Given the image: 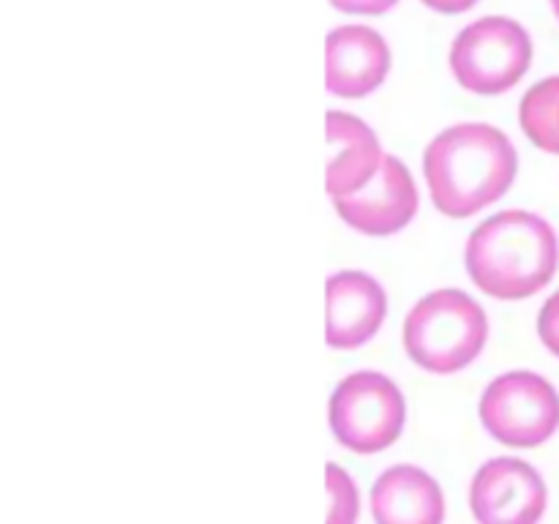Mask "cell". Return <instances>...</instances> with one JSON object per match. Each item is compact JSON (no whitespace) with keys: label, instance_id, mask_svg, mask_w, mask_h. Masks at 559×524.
Returning a JSON list of instances; mask_svg holds the SVG:
<instances>
[{"label":"cell","instance_id":"obj_1","mask_svg":"<svg viewBox=\"0 0 559 524\" xmlns=\"http://www.w3.org/2000/svg\"><path fill=\"white\" fill-rule=\"evenodd\" d=\"M516 164V147L500 129L459 123L426 147L424 172L437 211L467 218L511 189Z\"/></svg>","mask_w":559,"mask_h":524},{"label":"cell","instance_id":"obj_2","mask_svg":"<svg viewBox=\"0 0 559 524\" xmlns=\"http://www.w3.org/2000/svg\"><path fill=\"white\" fill-rule=\"evenodd\" d=\"M464 262L469 278L486 295L522 300L551 282L559 243L546 218L527 211H502L469 235Z\"/></svg>","mask_w":559,"mask_h":524},{"label":"cell","instance_id":"obj_3","mask_svg":"<svg viewBox=\"0 0 559 524\" xmlns=\"http://www.w3.org/2000/svg\"><path fill=\"white\" fill-rule=\"evenodd\" d=\"M489 336L484 309L462 289H437L415 303L404 322L407 355L431 374H453L473 364Z\"/></svg>","mask_w":559,"mask_h":524},{"label":"cell","instance_id":"obj_4","mask_svg":"<svg viewBox=\"0 0 559 524\" xmlns=\"http://www.w3.org/2000/svg\"><path fill=\"white\" fill-rule=\"evenodd\" d=\"M533 60L530 33L508 16H484L456 36L451 71L469 93H506L527 74Z\"/></svg>","mask_w":559,"mask_h":524},{"label":"cell","instance_id":"obj_5","mask_svg":"<svg viewBox=\"0 0 559 524\" xmlns=\"http://www.w3.org/2000/svg\"><path fill=\"white\" fill-rule=\"evenodd\" d=\"M404 415L402 391L380 371L344 377L331 398L333 437L355 453H377L393 445L404 429Z\"/></svg>","mask_w":559,"mask_h":524},{"label":"cell","instance_id":"obj_6","mask_svg":"<svg viewBox=\"0 0 559 524\" xmlns=\"http://www.w3.org/2000/svg\"><path fill=\"white\" fill-rule=\"evenodd\" d=\"M480 424L513 448H535L559 429V393L535 371H508L486 388Z\"/></svg>","mask_w":559,"mask_h":524},{"label":"cell","instance_id":"obj_7","mask_svg":"<svg viewBox=\"0 0 559 524\" xmlns=\"http://www.w3.org/2000/svg\"><path fill=\"white\" fill-rule=\"evenodd\" d=\"M549 491L533 464L522 458H491L475 473L469 508L478 524H538Z\"/></svg>","mask_w":559,"mask_h":524},{"label":"cell","instance_id":"obj_8","mask_svg":"<svg viewBox=\"0 0 559 524\" xmlns=\"http://www.w3.org/2000/svg\"><path fill=\"white\" fill-rule=\"evenodd\" d=\"M333 205L353 229L385 238L413 222L418 213V189L409 169L399 158L385 156L380 172L371 178L369 186L342 200H333Z\"/></svg>","mask_w":559,"mask_h":524},{"label":"cell","instance_id":"obj_9","mask_svg":"<svg viewBox=\"0 0 559 524\" xmlns=\"http://www.w3.org/2000/svg\"><path fill=\"white\" fill-rule=\"evenodd\" d=\"M388 298L377 278L342 271L325 284V342L333 349H358L380 331Z\"/></svg>","mask_w":559,"mask_h":524},{"label":"cell","instance_id":"obj_10","mask_svg":"<svg viewBox=\"0 0 559 524\" xmlns=\"http://www.w3.org/2000/svg\"><path fill=\"white\" fill-rule=\"evenodd\" d=\"M391 69L385 38L366 25H344L325 38V85L333 96L360 98L374 93Z\"/></svg>","mask_w":559,"mask_h":524},{"label":"cell","instance_id":"obj_11","mask_svg":"<svg viewBox=\"0 0 559 524\" xmlns=\"http://www.w3.org/2000/svg\"><path fill=\"white\" fill-rule=\"evenodd\" d=\"M325 140V189L333 200H342V196H349L369 186L385 162V153H382L374 131L355 115L328 112Z\"/></svg>","mask_w":559,"mask_h":524},{"label":"cell","instance_id":"obj_12","mask_svg":"<svg viewBox=\"0 0 559 524\" xmlns=\"http://www.w3.org/2000/svg\"><path fill=\"white\" fill-rule=\"evenodd\" d=\"M374 524H442L445 497L426 469L399 464L385 469L371 489Z\"/></svg>","mask_w":559,"mask_h":524},{"label":"cell","instance_id":"obj_13","mask_svg":"<svg viewBox=\"0 0 559 524\" xmlns=\"http://www.w3.org/2000/svg\"><path fill=\"white\" fill-rule=\"evenodd\" d=\"M519 123L540 151L559 156V76L530 87L519 107Z\"/></svg>","mask_w":559,"mask_h":524},{"label":"cell","instance_id":"obj_14","mask_svg":"<svg viewBox=\"0 0 559 524\" xmlns=\"http://www.w3.org/2000/svg\"><path fill=\"white\" fill-rule=\"evenodd\" d=\"M325 489H328V519L325 524H358V486L353 475L344 473L336 464L325 467Z\"/></svg>","mask_w":559,"mask_h":524},{"label":"cell","instance_id":"obj_15","mask_svg":"<svg viewBox=\"0 0 559 524\" xmlns=\"http://www.w3.org/2000/svg\"><path fill=\"white\" fill-rule=\"evenodd\" d=\"M538 336L549 353L559 358V289L544 303L538 314Z\"/></svg>","mask_w":559,"mask_h":524},{"label":"cell","instance_id":"obj_16","mask_svg":"<svg viewBox=\"0 0 559 524\" xmlns=\"http://www.w3.org/2000/svg\"><path fill=\"white\" fill-rule=\"evenodd\" d=\"M331 3L347 14H385L399 0H331Z\"/></svg>","mask_w":559,"mask_h":524},{"label":"cell","instance_id":"obj_17","mask_svg":"<svg viewBox=\"0 0 559 524\" xmlns=\"http://www.w3.org/2000/svg\"><path fill=\"white\" fill-rule=\"evenodd\" d=\"M429 9L435 11H442V14H459V11H467L473 9L478 0H424Z\"/></svg>","mask_w":559,"mask_h":524},{"label":"cell","instance_id":"obj_18","mask_svg":"<svg viewBox=\"0 0 559 524\" xmlns=\"http://www.w3.org/2000/svg\"><path fill=\"white\" fill-rule=\"evenodd\" d=\"M551 9H555V14H557V20H559V0H551Z\"/></svg>","mask_w":559,"mask_h":524}]
</instances>
